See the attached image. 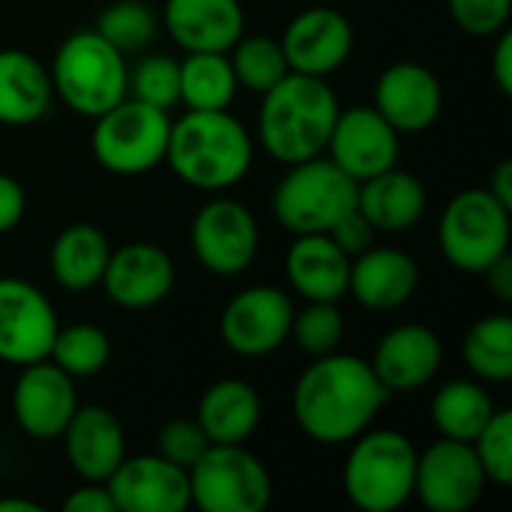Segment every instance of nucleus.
<instances>
[{
	"label": "nucleus",
	"mask_w": 512,
	"mask_h": 512,
	"mask_svg": "<svg viewBox=\"0 0 512 512\" xmlns=\"http://www.w3.org/2000/svg\"><path fill=\"white\" fill-rule=\"evenodd\" d=\"M480 468L486 480L498 486L512 483V411H498L489 417V423L480 429V435L471 441Z\"/></svg>",
	"instance_id": "37"
},
{
	"label": "nucleus",
	"mask_w": 512,
	"mask_h": 512,
	"mask_svg": "<svg viewBox=\"0 0 512 512\" xmlns=\"http://www.w3.org/2000/svg\"><path fill=\"white\" fill-rule=\"evenodd\" d=\"M252 138L246 126L222 111H186L171 120L165 162L192 189L222 192L237 186L252 168Z\"/></svg>",
	"instance_id": "3"
},
{
	"label": "nucleus",
	"mask_w": 512,
	"mask_h": 512,
	"mask_svg": "<svg viewBox=\"0 0 512 512\" xmlns=\"http://www.w3.org/2000/svg\"><path fill=\"white\" fill-rule=\"evenodd\" d=\"M327 237L348 255V258H357L360 252H366L375 240V228L366 222V216L357 210V204L336 219V225L327 231Z\"/></svg>",
	"instance_id": "40"
},
{
	"label": "nucleus",
	"mask_w": 512,
	"mask_h": 512,
	"mask_svg": "<svg viewBox=\"0 0 512 512\" xmlns=\"http://www.w3.org/2000/svg\"><path fill=\"white\" fill-rule=\"evenodd\" d=\"M453 21L471 36H498L507 30L512 0H447Z\"/></svg>",
	"instance_id": "38"
},
{
	"label": "nucleus",
	"mask_w": 512,
	"mask_h": 512,
	"mask_svg": "<svg viewBox=\"0 0 512 512\" xmlns=\"http://www.w3.org/2000/svg\"><path fill=\"white\" fill-rule=\"evenodd\" d=\"M231 69L237 78V87H246L252 93H267L273 84H279L291 69L285 60V51L270 36H240L231 48Z\"/></svg>",
	"instance_id": "33"
},
{
	"label": "nucleus",
	"mask_w": 512,
	"mask_h": 512,
	"mask_svg": "<svg viewBox=\"0 0 512 512\" xmlns=\"http://www.w3.org/2000/svg\"><path fill=\"white\" fill-rule=\"evenodd\" d=\"M495 414V402L477 381H450L432 399V423L444 438L474 441Z\"/></svg>",
	"instance_id": "30"
},
{
	"label": "nucleus",
	"mask_w": 512,
	"mask_h": 512,
	"mask_svg": "<svg viewBox=\"0 0 512 512\" xmlns=\"http://www.w3.org/2000/svg\"><path fill=\"white\" fill-rule=\"evenodd\" d=\"M420 285V264L402 249H366L351 261L348 294L375 312L405 306Z\"/></svg>",
	"instance_id": "23"
},
{
	"label": "nucleus",
	"mask_w": 512,
	"mask_h": 512,
	"mask_svg": "<svg viewBox=\"0 0 512 512\" xmlns=\"http://www.w3.org/2000/svg\"><path fill=\"white\" fill-rule=\"evenodd\" d=\"M486 282H489V291L501 300V303H512V258L510 252L501 255L498 261H492L486 270H483Z\"/></svg>",
	"instance_id": "44"
},
{
	"label": "nucleus",
	"mask_w": 512,
	"mask_h": 512,
	"mask_svg": "<svg viewBox=\"0 0 512 512\" xmlns=\"http://www.w3.org/2000/svg\"><path fill=\"white\" fill-rule=\"evenodd\" d=\"M93 30L105 42H111L120 54H135L156 39L159 18L144 0H114L111 6L102 9Z\"/></svg>",
	"instance_id": "34"
},
{
	"label": "nucleus",
	"mask_w": 512,
	"mask_h": 512,
	"mask_svg": "<svg viewBox=\"0 0 512 512\" xmlns=\"http://www.w3.org/2000/svg\"><path fill=\"white\" fill-rule=\"evenodd\" d=\"M357 210L375 231H408L426 213L423 183L396 165L357 183Z\"/></svg>",
	"instance_id": "25"
},
{
	"label": "nucleus",
	"mask_w": 512,
	"mask_h": 512,
	"mask_svg": "<svg viewBox=\"0 0 512 512\" xmlns=\"http://www.w3.org/2000/svg\"><path fill=\"white\" fill-rule=\"evenodd\" d=\"M195 423L210 444H246L261 423V399L252 384L222 378L201 396Z\"/></svg>",
	"instance_id": "27"
},
{
	"label": "nucleus",
	"mask_w": 512,
	"mask_h": 512,
	"mask_svg": "<svg viewBox=\"0 0 512 512\" xmlns=\"http://www.w3.org/2000/svg\"><path fill=\"white\" fill-rule=\"evenodd\" d=\"M186 474L189 498L198 510L264 512L270 507L273 480L243 444H210Z\"/></svg>",
	"instance_id": "9"
},
{
	"label": "nucleus",
	"mask_w": 512,
	"mask_h": 512,
	"mask_svg": "<svg viewBox=\"0 0 512 512\" xmlns=\"http://www.w3.org/2000/svg\"><path fill=\"white\" fill-rule=\"evenodd\" d=\"M291 336L306 354L324 357L339 351L345 336V318L336 303H309L300 315H294Z\"/></svg>",
	"instance_id": "36"
},
{
	"label": "nucleus",
	"mask_w": 512,
	"mask_h": 512,
	"mask_svg": "<svg viewBox=\"0 0 512 512\" xmlns=\"http://www.w3.org/2000/svg\"><path fill=\"white\" fill-rule=\"evenodd\" d=\"M66 512H117L114 498L108 492L105 483H87L81 489H75L66 501H63Z\"/></svg>",
	"instance_id": "42"
},
{
	"label": "nucleus",
	"mask_w": 512,
	"mask_h": 512,
	"mask_svg": "<svg viewBox=\"0 0 512 512\" xmlns=\"http://www.w3.org/2000/svg\"><path fill=\"white\" fill-rule=\"evenodd\" d=\"M0 512H42V504L27 498H0Z\"/></svg>",
	"instance_id": "46"
},
{
	"label": "nucleus",
	"mask_w": 512,
	"mask_h": 512,
	"mask_svg": "<svg viewBox=\"0 0 512 512\" xmlns=\"http://www.w3.org/2000/svg\"><path fill=\"white\" fill-rule=\"evenodd\" d=\"M57 312L51 300L30 282L0 279V360L9 366H30L48 360L57 336Z\"/></svg>",
	"instance_id": "13"
},
{
	"label": "nucleus",
	"mask_w": 512,
	"mask_h": 512,
	"mask_svg": "<svg viewBox=\"0 0 512 512\" xmlns=\"http://www.w3.org/2000/svg\"><path fill=\"white\" fill-rule=\"evenodd\" d=\"M24 207H27V198H24L21 183L12 174L0 171V234H9L21 222Z\"/></svg>",
	"instance_id": "41"
},
{
	"label": "nucleus",
	"mask_w": 512,
	"mask_h": 512,
	"mask_svg": "<svg viewBox=\"0 0 512 512\" xmlns=\"http://www.w3.org/2000/svg\"><path fill=\"white\" fill-rule=\"evenodd\" d=\"M351 258L327 234H297L285 255L291 288L309 303H339L348 294Z\"/></svg>",
	"instance_id": "24"
},
{
	"label": "nucleus",
	"mask_w": 512,
	"mask_h": 512,
	"mask_svg": "<svg viewBox=\"0 0 512 512\" xmlns=\"http://www.w3.org/2000/svg\"><path fill=\"white\" fill-rule=\"evenodd\" d=\"M486 474L468 441L444 438L417 456L414 495L432 512H468L486 489Z\"/></svg>",
	"instance_id": "11"
},
{
	"label": "nucleus",
	"mask_w": 512,
	"mask_h": 512,
	"mask_svg": "<svg viewBox=\"0 0 512 512\" xmlns=\"http://www.w3.org/2000/svg\"><path fill=\"white\" fill-rule=\"evenodd\" d=\"M93 120L90 150L105 171L132 177L165 162L171 135L168 111L126 96Z\"/></svg>",
	"instance_id": "7"
},
{
	"label": "nucleus",
	"mask_w": 512,
	"mask_h": 512,
	"mask_svg": "<svg viewBox=\"0 0 512 512\" xmlns=\"http://www.w3.org/2000/svg\"><path fill=\"white\" fill-rule=\"evenodd\" d=\"M105 486L117 512H183L192 507L189 474L159 453L126 456Z\"/></svg>",
	"instance_id": "16"
},
{
	"label": "nucleus",
	"mask_w": 512,
	"mask_h": 512,
	"mask_svg": "<svg viewBox=\"0 0 512 512\" xmlns=\"http://www.w3.org/2000/svg\"><path fill=\"white\" fill-rule=\"evenodd\" d=\"M162 24L183 51H228L246 33L240 0H165Z\"/></svg>",
	"instance_id": "22"
},
{
	"label": "nucleus",
	"mask_w": 512,
	"mask_h": 512,
	"mask_svg": "<svg viewBox=\"0 0 512 512\" xmlns=\"http://www.w3.org/2000/svg\"><path fill=\"white\" fill-rule=\"evenodd\" d=\"M207 447L210 441L195 420H174L159 432V456L180 465L183 471H189Z\"/></svg>",
	"instance_id": "39"
},
{
	"label": "nucleus",
	"mask_w": 512,
	"mask_h": 512,
	"mask_svg": "<svg viewBox=\"0 0 512 512\" xmlns=\"http://www.w3.org/2000/svg\"><path fill=\"white\" fill-rule=\"evenodd\" d=\"M237 93L228 51H186L180 60V102L186 111H222Z\"/></svg>",
	"instance_id": "29"
},
{
	"label": "nucleus",
	"mask_w": 512,
	"mask_h": 512,
	"mask_svg": "<svg viewBox=\"0 0 512 512\" xmlns=\"http://www.w3.org/2000/svg\"><path fill=\"white\" fill-rule=\"evenodd\" d=\"M102 285L117 306L150 309L171 294L174 261L156 243H126L120 249H111Z\"/></svg>",
	"instance_id": "19"
},
{
	"label": "nucleus",
	"mask_w": 512,
	"mask_h": 512,
	"mask_svg": "<svg viewBox=\"0 0 512 512\" xmlns=\"http://www.w3.org/2000/svg\"><path fill=\"white\" fill-rule=\"evenodd\" d=\"M288 168L291 171L273 189V216L294 237L327 234L336 219L357 204V180L330 156H312Z\"/></svg>",
	"instance_id": "6"
},
{
	"label": "nucleus",
	"mask_w": 512,
	"mask_h": 512,
	"mask_svg": "<svg viewBox=\"0 0 512 512\" xmlns=\"http://www.w3.org/2000/svg\"><path fill=\"white\" fill-rule=\"evenodd\" d=\"M492 78L498 84V90L504 96H512V33L501 30L498 33V45L492 54Z\"/></svg>",
	"instance_id": "43"
},
{
	"label": "nucleus",
	"mask_w": 512,
	"mask_h": 512,
	"mask_svg": "<svg viewBox=\"0 0 512 512\" xmlns=\"http://www.w3.org/2000/svg\"><path fill=\"white\" fill-rule=\"evenodd\" d=\"M108 258H111L108 237L90 222H75L54 237L48 252V267L60 288L90 291L93 285L102 282Z\"/></svg>",
	"instance_id": "28"
},
{
	"label": "nucleus",
	"mask_w": 512,
	"mask_h": 512,
	"mask_svg": "<svg viewBox=\"0 0 512 512\" xmlns=\"http://www.w3.org/2000/svg\"><path fill=\"white\" fill-rule=\"evenodd\" d=\"M279 45L291 72L327 78L351 57L354 27L339 9L312 6L291 18Z\"/></svg>",
	"instance_id": "17"
},
{
	"label": "nucleus",
	"mask_w": 512,
	"mask_h": 512,
	"mask_svg": "<svg viewBox=\"0 0 512 512\" xmlns=\"http://www.w3.org/2000/svg\"><path fill=\"white\" fill-rule=\"evenodd\" d=\"M462 357L468 369L489 381L507 384L512 378V318L507 312L486 315L471 324L462 342Z\"/></svg>",
	"instance_id": "31"
},
{
	"label": "nucleus",
	"mask_w": 512,
	"mask_h": 512,
	"mask_svg": "<svg viewBox=\"0 0 512 512\" xmlns=\"http://www.w3.org/2000/svg\"><path fill=\"white\" fill-rule=\"evenodd\" d=\"M294 303L285 291L255 285L228 300L219 318L222 342L240 357H267L291 336Z\"/></svg>",
	"instance_id": "12"
},
{
	"label": "nucleus",
	"mask_w": 512,
	"mask_h": 512,
	"mask_svg": "<svg viewBox=\"0 0 512 512\" xmlns=\"http://www.w3.org/2000/svg\"><path fill=\"white\" fill-rule=\"evenodd\" d=\"M261 96L264 102L258 111V138L276 162L294 165L327 150L333 123L342 108L324 78L288 72Z\"/></svg>",
	"instance_id": "2"
},
{
	"label": "nucleus",
	"mask_w": 512,
	"mask_h": 512,
	"mask_svg": "<svg viewBox=\"0 0 512 512\" xmlns=\"http://www.w3.org/2000/svg\"><path fill=\"white\" fill-rule=\"evenodd\" d=\"M48 75L60 102L81 117H99L129 96L126 54H120L96 30L66 36Z\"/></svg>",
	"instance_id": "4"
},
{
	"label": "nucleus",
	"mask_w": 512,
	"mask_h": 512,
	"mask_svg": "<svg viewBox=\"0 0 512 512\" xmlns=\"http://www.w3.org/2000/svg\"><path fill=\"white\" fill-rule=\"evenodd\" d=\"M444 90L432 69L402 60L387 66L375 84V111L399 132H423L441 117Z\"/></svg>",
	"instance_id": "18"
},
{
	"label": "nucleus",
	"mask_w": 512,
	"mask_h": 512,
	"mask_svg": "<svg viewBox=\"0 0 512 512\" xmlns=\"http://www.w3.org/2000/svg\"><path fill=\"white\" fill-rule=\"evenodd\" d=\"M444 360V345L435 330L423 324L393 327L375 348L372 369L390 393H408L426 387Z\"/></svg>",
	"instance_id": "21"
},
{
	"label": "nucleus",
	"mask_w": 512,
	"mask_h": 512,
	"mask_svg": "<svg viewBox=\"0 0 512 512\" xmlns=\"http://www.w3.org/2000/svg\"><path fill=\"white\" fill-rule=\"evenodd\" d=\"M54 87L48 69L21 48L0 51V123L30 126L51 108Z\"/></svg>",
	"instance_id": "26"
},
{
	"label": "nucleus",
	"mask_w": 512,
	"mask_h": 512,
	"mask_svg": "<svg viewBox=\"0 0 512 512\" xmlns=\"http://www.w3.org/2000/svg\"><path fill=\"white\" fill-rule=\"evenodd\" d=\"M372 363L354 354H324L297 378L294 420L318 444L339 447L363 435L390 402Z\"/></svg>",
	"instance_id": "1"
},
{
	"label": "nucleus",
	"mask_w": 512,
	"mask_h": 512,
	"mask_svg": "<svg viewBox=\"0 0 512 512\" xmlns=\"http://www.w3.org/2000/svg\"><path fill=\"white\" fill-rule=\"evenodd\" d=\"M189 243L204 270L213 276H240L258 255V222L240 201H207L189 228Z\"/></svg>",
	"instance_id": "10"
},
{
	"label": "nucleus",
	"mask_w": 512,
	"mask_h": 512,
	"mask_svg": "<svg viewBox=\"0 0 512 512\" xmlns=\"http://www.w3.org/2000/svg\"><path fill=\"white\" fill-rule=\"evenodd\" d=\"M66 459L84 483H105L126 459L120 420L102 405H78L63 429Z\"/></svg>",
	"instance_id": "20"
},
{
	"label": "nucleus",
	"mask_w": 512,
	"mask_h": 512,
	"mask_svg": "<svg viewBox=\"0 0 512 512\" xmlns=\"http://www.w3.org/2000/svg\"><path fill=\"white\" fill-rule=\"evenodd\" d=\"M510 207H504L489 189L459 192L438 228L444 258L465 273H483L492 261L510 252Z\"/></svg>",
	"instance_id": "8"
},
{
	"label": "nucleus",
	"mask_w": 512,
	"mask_h": 512,
	"mask_svg": "<svg viewBox=\"0 0 512 512\" xmlns=\"http://www.w3.org/2000/svg\"><path fill=\"white\" fill-rule=\"evenodd\" d=\"M489 192L512 210V162L504 159L495 171H492V180H489Z\"/></svg>",
	"instance_id": "45"
},
{
	"label": "nucleus",
	"mask_w": 512,
	"mask_h": 512,
	"mask_svg": "<svg viewBox=\"0 0 512 512\" xmlns=\"http://www.w3.org/2000/svg\"><path fill=\"white\" fill-rule=\"evenodd\" d=\"M327 153L348 177L360 183L396 165L399 132L375 111V105H354L339 111Z\"/></svg>",
	"instance_id": "15"
},
{
	"label": "nucleus",
	"mask_w": 512,
	"mask_h": 512,
	"mask_svg": "<svg viewBox=\"0 0 512 512\" xmlns=\"http://www.w3.org/2000/svg\"><path fill=\"white\" fill-rule=\"evenodd\" d=\"M129 93L138 102L171 111L180 102V63L168 54H150L129 72Z\"/></svg>",
	"instance_id": "35"
},
{
	"label": "nucleus",
	"mask_w": 512,
	"mask_h": 512,
	"mask_svg": "<svg viewBox=\"0 0 512 512\" xmlns=\"http://www.w3.org/2000/svg\"><path fill=\"white\" fill-rule=\"evenodd\" d=\"M417 450L402 432L375 429L351 441L342 471L348 501L363 512H396L414 498Z\"/></svg>",
	"instance_id": "5"
},
{
	"label": "nucleus",
	"mask_w": 512,
	"mask_h": 512,
	"mask_svg": "<svg viewBox=\"0 0 512 512\" xmlns=\"http://www.w3.org/2000/svg\"><path fill=\"white\" fill-rule=\"evenodd\" d=\"M78 408L75 378L66 375L51 360H36L21 366V375L12 387V414L15 423L39 441L60 438L69 417Z\"/></svg>",
	"instance_id": "14"
},
{
	"label": "nucleus",
	"mask_w": 512,
	"mask_h": 512,
	"mask_svg": "<svg viewBox=\"0 0 512 512\" xmlns=\"http://www.w3.org/2000/svg\"><path fill=\"white\" fill-rule=\"evenodd\" d=\"M48 360L54 366H60L72 378H93L111 360V339L96 324L57 327V336L51 342Z\"/></svg>",
	"instance_id": "32"
}]
</instances>
